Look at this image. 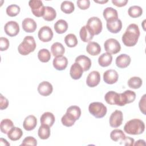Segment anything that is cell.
<instances>
[{"label":"cell","mask_w":146,"mask_h":146,"mask_svg":"<svg viewBox=\"0 0 146 146\" xmlns=\"http://www.w3.org/2000/svg\"><path fill=\"white\" fill-rule=\"evenodd\" d=\"M35 48L36 43L34 37L32 36H26L18 46V50L20 54L27 55L30 52H33Z\"/></svg>","instance_id":"obj_3"},{"label":"cell","mask_w":146,"mask_h":146,"mask_svg":"<svg viewBox=\"0 0 146 146\" xmlns=\"http://www.w3.org/2000/svg\"><path fill=\"white\" fill-rule=\"evenodd\" d=\"M14 123L13 122L9 119H3L1 122L0 129L1 131L3 133H7L13 127Z\"/></svg>","instance_id":"obj_34"},{"label":"cell","mask_w":146,"mask_h":146,"mask_svg":"<svg viewBox=\"0 0 146 146\" xmlns=\"http://www.w3.org/2000/svg\"><path fill=\"white\" fill-rule=\"evenodd\" d=\"M103 17L107 22L118 18L117 11L115 9L108 7L103 10Z\"/></svg>","instance_id":"obj_24"},{"label":"cell","mask_w":146,"mask_h":146,"mask_svg":"<svg viewBox=\"0 0 146 146\" xmlns=\"http://www.w3.org/2000/svg\"><path fill=\"white\" fill-rule=\"evenodd\" d=\"M9 41L7 38L5 37L0 38V50L1 51L6 50L9 47Z\"/></svg>","instance_id":"obj_44"},{"label":"cell","mask_w":146,"mask_h":146,"mask_svg":"<svg viewBox=\"0 0 146 146\" xmlns=\"http://www.w3.org/2000/svg\"><path fill=\"white\" fill-rule=\"evenodd\" d=\"M29 6L31 9L33 14L36 17H43L45 6H44L43 2L40 0H30L29 2Z\"/></svg>","instance_id":"obj_6"},{"label":"cell","mask_w":146,"mask_h":146,"mask_svg":"<svg viewBox=\"0 0 146 146\" xmlns=\"http://www.w3.org/2000/svg\"><path fill=\"white\" fill-rule=\"evenodd\" d=\"M86 25L91 29L94 35H98L102 32L103 28L102 22L98 17H91L87 21Z\"/></svg>","instance_id":"obj_7"},{"label":"cell","mask_w":146,"mask_h":146,"mask_svg":"<svg viewBox=\"0 0 146 146\" xmlns=\"http://www.w3.org/2000/svg\"><path fill=\"white\" fill-rule=\"evenodd\" d=\"M64 42L69 47H74L78 44V39L74 34H68L64 38Z\"/></svg>","instance_id":"obj_40"},{"label":"cell","mask_w":146,"mask_h":146,"mask_svg":"<svg viewBox=\"0 0 146 146\" xmlns=\"http://www.w3.org/2000/svg\"><path fill=\"white\" fill-rule=\"evenodd\" d=\"M37 125V119L34 115H29L27 116L23 123V127L26 131H31L34 129Z\"/></svg>","instance_id":"obj_21"},{"label":"cell","mask_w":146,"mask_h":146,"mask_svg":"<svg viewBox=\"0 0 146 146\" xmlns=\"http://www.w3.org/2000/svg\"><path fill=\"white\" fill-rule=\"evenodd\" d=\"M87 52L92 56H96L101 52V47L99 43L95 42H90L86 47Z\"/></svg>","instance_id":"obj_26"},{"label":"cell","mask_w":146,"mask_h":146,"mask_svg":"<svg viewBox=\"0 0 146 146\" xmlns=\"http://www.w3.org/2000/svg\"><path fill=\"white\" fill-rule=\"evenodd\" d=\"M94 2H96V3H100V4H103V3H106L108 2V1L107 0V1H95V0H94Z\"/></svg>","instance_id":"obj_52"},{"label":"cell","mask_w":146,"mask_h":146,"mask_svg":"<svg viewBox=\"0 0 146 146\" xmlns=\"http://www.w3.org/2000/svg\"><path fill=\"white\" fill-rule=\"evenodd\" d=\"M9 105V101L8 100L4 97L2 94L0 96V109L1 110H5L7 108Z\"/></svg>","instance_id":"obj_48"},{"label":"cell","mask_w":146,"mask_h":146,"mask_svg":"<svg viewBox=\"0 0 146 146\" xmlns=\"http://www.w3.org/2000/svg\"><path fill=\"white\" fill-rule=\"evenodd\" d=\"M38 58L41 62H48L51 58L50 52L46 48L41 49L38 52Z\"/></svg>","instance_id":"obj_37"},{"label":"cell","mask_w":146,"mask_h":146,"mask_svg":"<svg viewBox=\"0 0 146 146\" xmlns=\"http://www.w3.org/2000/svg\"><path fill=\"white\" fill-rule=\"evenodd\" d=\"M53 90L52 84L47 81H43L38 87V91L40 95L44 96L50 95Z\"/></svg>","instance_id":"obj_14"},{"label":"cell","mask_w":146,"mask_h":146,"mask_svg":"<svg viewBox=\"0 0 146 146\" xmlns=\"http://www.w3.org/2000/svg\"><path fill=\"white\" fill-rule=\"evenodd\" d=\"M145 96L146 95L144 94L141 98L140 99V100L139 103V107L140 110V111L144 114L145 115Z\"/></svg>","instance_id":"obj_47"},{"label":"cell","mask_w":146,"mask_h":146,"mask_svg":"<svg viewBox=\"0 0 146 146\" xmlns=\"http://www.w3.org/2000/svg\"><path fill=\"white\" fill-rule=\"evenodd\" d=\"M56 16V13L55 10L52 7L46 6L44 9V13L43 15V19L46 21H53Z\"/></svg>","instance_id":"obj_33"},{"label":"cell","mask_w":146,"mask_h":146,"mask_svg":"<svg viewBox=\"0 0 146 146\" xmlns=\"http://www.w3.org/2000/svg\"><path fill=\"white\" fill-rule=\"evenodd\" d=\"M75 62L78 63L82 66L83 71H87L89 70L91 66V59L88 56L83 55L77 56L75 59Z\"/></svg>","instance_id":"obj_22"},{"label":"cell","mask_w":146,"mask_h":146,"mask_svg":"<svg viewBox=\"0 0 146 146\" xmlns=\"http://www.w3.org/2000/svg\"><path fill=\"white\" fill-rule=\"evenodd\" d=\"M76 3L78 7L82 10H86L90 6V1L89 0H78Z\"/></svg>","instance_id":"obj_45"},{"label":"cell","mask_w":146,"mask_h":146,"mask_svg":"<svg viewBox=\"0 0 146 146\" xmlns=\"http://www.w3.org/2000/svg\"><path fill=\"white\" fill-rule=\"evenodd\" d=\"M131 59L128 55L122 54L117 56L115 60V63L117 67L120 68H124L127 67L130 63Z\"/></svg>","instance_id":"obj_19"},{"label":"cell","mask_w":146,"mask_h":146,"mask_svg":"<svg viewBox=\"0 0 146 146\" xmlns=\"http://www.w3.org/2000/svg\"><path fill=\"white\" fill-rule=\"evenodd\" d=\"M67 112L72 114L77 120H78L81 115V110L77 106H71L67 109Z\"/></svg>","instance_id":"obj_42"},{"label":"cell","mask_w":146,"mask_h":146,"mask_svg":"<svg viewBox=\"0 0 146 146\" xmlns=\"http://www.w3.org/2000/svg\"><path fill=\"white\" fill-rule=\"evenodd\" d=\"M54 67L59 71L64 70L67 66L68 59L66 56H60L55 57L52 62Z\"/></svg>","instance_id":"obj_17"},{"label":"cell","mask_w":146,"mask_h":146,"mask_svg":"<svg viewBox=\"0 0 146 146\" xmlns=\"http://www.w3.org/2000/svg\"><path fill=\"white\" fill-rule=\"evenodd\" d=\"M104 47L107 52L111 54H117L121 50L120 43L114 38H110L106 40L104 43Z\"/></svg>","instance_id":"obj_5"},{"label":"cell","mask_w":146,"mask_h":146,"mask_svg":"<svg viewBox=\"0 0 146 146\" xmlns=\"http://www.w3.org/2000/svg\"><path fill=\"white\" fill-rule=\"evenodd\" d=\"M112 61V56L111 54L106 52L102 54L98 58V63L102 67H105L110 66Z\"/></svg>","instance_id":"obj_29"},{"label":"cell","mask_w":146,"mask_h":146,"mask_svg":"<svg viewBox=\"0 0 146 146\" xmlns=\"http://www.w3.org/2000/svg\"><path fill=\"white\" fill-rule=\"evenodd\" d=\"M128 15L132 18H137L140 17L143 14V9L139 6H132L128 10Z\"/></svg>","instance_id":"obj_39"},{"label":"cell","mask_w":146,"mask_h":146,"mask_svg":"<svg viewBox=\"0 0 146 146\" xmlns=\"http://www.w3.org/2000/svg\"><path fill=\"white\" fill-rule=\"evenodd\" d=\"M144 22H145V20L143 21V29H144V30H145V26H144Z\"/></svg>","instance_id":"obj_53"},{"label":"cell","mask_w":146,"mask_h":146,"mask_svg":"<svg viewBox=\"0 0 146 146\" xmlns=\"http://www.w3.org/2000/svg\"><path fill=\"white\" fill-rule=\"evenodd\" d=\"M125 132L129 135H140L145 130V124L143 121L139 119H133L127 121L124 127Z\"/></svg>","instance_id":"obj_2"},{"label":"cell","mask_w":146,"mask_h":146,"mask_svg":"<svg viewBox=\"0 0 146 146\" xmlns=\"http://www.w3.org/2000/svg\"><path fill=\"white\" fill-rule=\"evenodd\" d=\"M38 36L39 40L42 42H48L52 39L53 37V32L49 26H44L39 29Z\"/></svg>","instance_id":"obj_9"},{"label":"cell","mask_w":146,"mask_h":146,"mask_svg":"<svg viewBox=\"0 0 146 146\" xmlns=\"http://www.w3.org/2000/svg\"><path fill=\"white\" fill-rule=\"evenodd\" d=\"M125 135L123 131L119 129H115L111 131L110 133V137L111 139L114 141H120L122 140Z\"/></svg>","instance_id":"obj_36"},{"label":"cell","mask_w":146,"mask_h":146,"mask_svg":"<svg viewBox=\"0 0 146 146\" xmlns=\"http://www.w3.org/2000/svg\"><path fill=\"white\" fill-rule=\"evenodd\" d=\"M108 30L111 33L116 34L119 33L122 28V22L119 18L107 22L106 24Z\"/></svg>","instance_id":"obj_15"},{"label":"cell","mask_w":146,"mask_h":146,"mask_svg":"<svg viewBox=\"0 0 146 146\" xmlns=\"http://www.w3.org/2000/svg\"><path fill=\"white\" fill-rule=\"evenodd\" d=\"M104 99L106 102L111 105L119 106V94L110 91L107 92L104 96Z\"/></svg>","instance_id":"obj_23"},{"label":"cell","mask_w":146,"mask_h":146,"mask_svg":"<svg viewBox=\"0 0 146 146\" xmlns=\"http://www.w3.org/2000/svg\"><path fill=\"white\" fill-rule=\"evenodd\" d=\"M100 81V73L97 71H92L88 75L87 77L86 84L90 87H94L99 84Z\"/></svg>","instance_id":"obj_12"},{"label":"cell","mask_w":146,"mask_h":146,"mask_svg":"<svg viewBox=\"0 0 146 146\" xmlns=\"http://www.w3.org/2000/svg\"><path fill=\"white\" fill-rule=\"evenodd\" d=\"M134 142H135V140L133 138L128 136H125L122 140L120 141V144H123L127 146V145L132 146V145H133Z\"/></svg>","instance_id":"obj_46"},{"label":"cell","mask_w":146,"mask_h":146,"mask_svg":"<svg viewBox=\"0 0 146 146\" xmlns=\"http://www.w3.org/2000/svg\"><path fill=\"white\" fill-rule=\"evenodd\" d=\"M54 28L55 32L58 34H63L67 30L68 24L66 21L59 19L54 24Z\"/></svg>","instance_id":"obj_31"},{"label":"cell","mask_w":146,"mask_h":146,"mask_svg":"<svg viewBox=\"0 0 146 146\" xmlns=\"http://www.w3.org/2000/svg\"><path fill=\"white\" fill-rule=\"evenodd\" d=\"M128 0H112V3L117 7H123L127 5Z\"/></svg>","instance_id":"obj_49"},{"label":"cell","mask_w":146,"mask_h":146,"mask_svg":"<svg viewBox=\"0 0 146 146\" xmlns=\"http://www.w3.org/2000/svg\"><path fill=\"white\" fill-rule=\"evenodd\" d=\"M127 83L130 88L137 89L141 86L143 84V80L140 78L138 76H133L129 79Z\"/></svg>","instance_id":"obj_38"},{"label":"cell","mask_w":146,"mask_h":146,"mask_svg":"<svg viewBox=\"0 0 146 146\" xmlns=\"http://www.w3.org/2000/svg\"><path fill=\"white\" fill-rule=\"evenodd\" d=\"M76 120V118L72 114L67 112H66V113L62 116L61 119V122L62 124L68 127L72 126Z\"/></svg>","instance_id":"obj_32"},{"label":"cell","mask_w":146,"mask_h":146,"mask_svg":"<svg viewBox=\"0 0 146 146\" xmlns=\"http://www.w3.org/2000/svg\"><path fill=\"white\" fill-rule=\"evenodd\" d=\"M60 9L66 14H71L74 11V4L71 1H64L60 5Z\"/></svg>","instance_id":"obj_35"},{"label":"cell","mask_w":146,"mask_h":146,"mask_svg":"<svg viewBox=\"0 0 146 146\" xmlns=\"http://www.w3.org/2000/svg\"><path fill=\"white\" fill-rule=\"evenodd\" d=\"M38 135L42 140L47 139L50 136V127L46 124H41L39 128Z\"/></svg>","instance_id":"obj_30"},{"label":"cell","mask_w":146,"mask_h":146,"mask_svg":"<svg viewBox=\"0 0 146 146\" xmlns=\"http://www.w3.org/2000/svg\"><path fill=\"white\" fill-rule=\"evenodd\" d=\"M123 120V112L120 110H115L110 117V125L113 128H117L120 126Z\"/></svg>","instance_id":"obj_10"},{"label":"cell","mask_w":146,"mask_h":146,"mask_svg":"<svg viewBox=\"0 0 146 146\" xmlns=\"http://www.w3.org/2000/svg\"><path fill=\"white\" fill-rule=\"evenodd\" d=\"M4 30L5 33L9 36H15L19 32V26L18 23L15 21H9L5 24Z\"/></svg>","instance_id":"obj_11"},{"label":"cell","mask_w":146,"mask_h":146,"mask_svg":"<svg viewBox=\"0 0 146 146\" xmlns=\"http://www.w3.org/2000/svg\"><path fill=\"white\" fill-rule=\"evenodd\" d=\"M136 98V94L131 90H126L123 93L119 94V106H124L126 104L133 102Z\"/></svg>","instance_id":"obj_8"},{"label":"cell","mask_w":146,"mask_h":146,"mask_svg":"<svg viewBox=\"0 0 146 146\" xmlns=\"http://www.w3.org/2000/svg\"><path fill=\"white\" fill-rule=\"evenodd\" d=\"M51 51L53 56L55 57L62 56L65 51V48L63 44L59 42H55L51 47Z\"/></svg>","instance_id":"obj_28"},{"label":"cell","mask_w":146,"mask_h":146,"mask_svg":"<svg viewBox=\"0 0 146 146\" xmlns=\"http://www.w3.org/2000/svg\"><path fill=\"white\" fill-rule=\"evenodd\" d=\"M79 35L83 42H90L93 39L94 34L91 29L87 25H86L80 29Z\"/></svg>","instance_id":"obj_16"},{"label":"cell","mask_w":146,"mask_h":146,"mask_svg":"<svg viewBox=\"0 0 146 146\" xmlns=\"http://www.w3.org/2000/svg\"><path fill=\"white\" fill-rule=\"evenodd\" d=\"M88 111L90 113L96 118H102L106 115L107 109L103 103L96 102L90 104Z\"/></svg>","instance_id":"obj_4"},{"label":"cell","mask_w":146,"mask_h":146,"mask_svg":"<svg viewBox=\"0 0 146 146\" xmlns=\"http://www.w3.org/2000/svg\"><path fill=\"white\" fill-rule=\"evenodd\" d=\"M83 72V70L82 67V66L78 64V63L75 62L70 68V74L71 77L75 80H78L79 79Z\"/></svg>","instance_id":"obj_20"},{"label":"cell","mask_w":146,"mask_h":146,"mask_svg":"<svg viewBox=\"0 0 146 146\" xmlns=\"http://www.w3.org/2000/svg\"><path fill=\"white\" fill-rule=\"evenodd\" d=\"M0 145H10V143L7 142L6 139L1 138L0 139Z\"/></svg>","instance_id":"obj_51"},{"label":"cell","mask_w":146,"mask_h":146,"mask_svg":"<svg viewBox=\"0 0 146 146\" xmlns=\"http://www.w3.org/2000/svg\"><path fill=\"white\" fill-rule=\"evenodd\" d=\"M22 29L26 33H33L35 31L37 25L35 21L30 18H26L23 20L22 23Z\"/></svg>","instance_id":"obj_18"},{"label":"cell","mask_w":146,"mask_h":146,"mask_svg":"<svg viewBox=\"0 0 146 146\" xmlns=\"http://www.w3.org/2000/svg\"><path fill=\"white\" fill-rule=\"evenodd\" d=\"M55 120V118L54 114L50 112H46L43 113L40 119L41 124H46L50 127L54 124Z\"/></svg>","instance_id":"obj_25"},{"label":"cell","mask_w":146,"mask_h":146,"mask_svg":"<svg viewBox=\"0 0 146 146\" xmlns=\"http://www.w3.org/2000/svg\"><path fill=\"white\" fill-rule=\"evenodd\" d=\"M20 10L21 9L19 6L15 4H13L7 6L6 10V12L7 15H9V17H13L17 16L19 13Z\"/></svg>","instance_id":"obj_41"},{"label":"cell","mask_w":146,"mask_h":146,"mask_svg":"<svg viewBox=\"0 0 146 146\" xmlns=\"http://www.w3.org/2000/svg\"><path fill=\"white\" fill-rule=\"evenodd\" d=\"M133 145H145V143L144 140L140 139V140H138Z\"/></svg>","instance_id":"obj_50"},{"label":"cell","mask_w":146,"mask_h":146,"mask_svg":"<svg viewBox=\"0 0 146 146\" xmlns=\"http://www.w3.org/2000/svg\"><path fill=\"white\" fill-rule=\"evenodd\" d=\"M7 137L12 141H17L21 138L23 135L22 129L18 127H13L7 133Z\"/></svg>","instance_id":"obj_27"},{"label":"cell","mask_w":146,"mask_h":146,"mask_svg":"<svg viewBox=\"0 0 146 146\" xmlns=\"http://www.w3.org/2000/svg\"><path fill=\"white\" fill-rule=\"evenodd\" d=\"M37 145L36 140L32 136H27L24 139L21 145H33L35 146Z\"/></svg>","instance_id":"obj_43"},{"label":"cell","mask_w":146,"mask_h":146,"mask_svg":"<svg viewBox=\"0 0 146 146\" xmlns=\"http://www.w3.org/2000/svg\"><path fill=\"white\" fill-rule=\"evenodd\" d=\"M119 75L115 70H108L103 74V80L107 84H112L115 83L117 81Z\"/></svg>","instance_id":"obj_13"},{"label":"cell","mask_w":146,"mask_h":146,"mask_svg":"<svg viewBox=\"0 0 146 146\" xmlns=\"http://www.w3.org/2000/svg\"><path fill=\"white\" fill-rule=\"evenodd\" d=\"M140 36L139 26L135 23L130 24L127 28L122 36L121 40L124 44L127 47H132L136 45Z\"/></svg>","instance_id":"obj_1"}]
</instances>
